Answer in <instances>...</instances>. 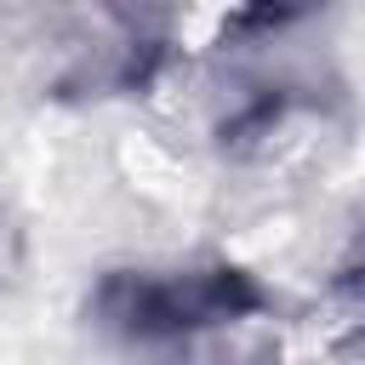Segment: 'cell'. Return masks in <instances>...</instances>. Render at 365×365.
<instances>
[{
	"label": "cell",
	"mask_w": 365,
	"mask_h": 365,
	"mask_svg": "<svg viewBox=\"0 0 365 365\" xmlns=\"http://www.w3.org/2000/svg\"><path fill=\"white\" fill-rule=\"evenodd\" d=\"M268 308V291L257 274L234 262H200V268H108L91 291V314L103 331L125 342H177L211 325H234Z\"/></svg>",
	"instance_id": "cell-1"
},
{
	"label": "cell",
	"mask_w": 365,
	"mask_h": 365,
	"mask_svg": "<svg viewBox=\"0 0 365 365\" xmlns=\"http://www.w3.org/2000/svg\"><path fill=\"white\" fill-rule=\"evenodd\" d=\"M336 297H342V308L354 319V348H365V268H348L336 279Z\"/></svg>",
	"instance_id": "cell-2"
}]
</instances>
